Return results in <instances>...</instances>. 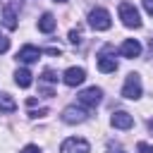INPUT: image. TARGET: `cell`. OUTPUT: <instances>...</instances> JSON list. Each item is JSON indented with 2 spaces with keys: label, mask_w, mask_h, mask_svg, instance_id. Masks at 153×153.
Returning a JSON list of instances; mask_svg holds the SVG:
<instances>
[{
  "label": "cell",
  "mask_w": 153,
  "mask_h": 153,
  "mask_svg": "<svg viewBox=\"0 0 153 153\" xmlns=\"http://www.w3.org/2000/svg\"><path fill=\"white\" fill-rule=\"evenodd\" d=\"M98 69L105 72V74H110V72L117 69V60L112 55V48H103V53L98 55Z\"/></svg>",
  "instance_id": "52a82bcc"
},
{
  "label": "cell",
  "mask_w": 153,
  "mask_h": 153,
  "mask_svg": "<svg viewBox=\"0 0 153 153\" xmlns=\"http://www.w3.org/2000/svg\"><path fill=\"white\" fill-rule=\"evenodd\" d=\"M141 2H143V10H146V12L153 17V0H141Z\"/></svg>",
  "instance_id": "44dd1931"
},
{
  "label": "cell",
  "mask_w": 153,
  "mask_h": 153,
  "mask_svg": "<svg viewBox=\"0 0 153 153\" xmlns=\"http://www.w3.org/2000/svg\"><path fill=\"white\" fill-rule=\"evenodd\" d=\"M38 57H41V50H38L36 45H24V48H19V53H17V60H19V62H26V65L36 62Z\"/></svg>",
  "instance_id": "8fae6325"
},
{
  "label": "cell",
  "mask_w": 153,
  "mask_h": 153,
  "mask_svg": "<svg viewBox=\"0 0 153 153\" xmlns=\"http://www.w3.org/2000/svg\"><path fill=\"white\" fill-rule=\"evenodd\" d=\"M110 153H124V151H122V148H115V151H110Z\"/></svg>",
  "instance_id": "cb8c5ba5"
},
{
  "label": "cell",
  "mask_w": 153,
  "mask_h": 153,
  "mask_svg": "<svg viewBox=\"0 0 153 153\" xmlns=\"http://www.w3.org/2000/svg\"><path fill=\"white\" fill-rule=\"evenodd\" d=\"M69 43H74V45L81 43V29H72L69 31Z\"/></svg>",
  "instance_id": "2e32d148"
},
{
  "label": "cell",
  "mask_w": 153,
  "mask_h": 153,
  "mask_svg": "<svg viewBox=\"0 0 153 153\" xmlns=\"http://www.w3.org/2000/svg\"><path fill=\"white\" fill-rule=\"evenodd\" d=\"M136 151H139V153H153V146L146 143V141H139V143H136Z\"/></svg>",
  "instance_id": "ac0fdd59"
},
{
  "label": "cell",
  "mask_w": 153,
  "mask_h": 153,
  "mask_svg": "<svg viewBox=\"0 0 153 153\" xmlns=\"http://www.w3.org/2000/svg\"><path fill=\"white\" fill-rule=\"evenodd\" d=\"M55 26H57V22H55V17H53L50 12L41 14V19H38V31H43V33H53Z\"/></svg>",
  "instance_id": "7c38bea8"
},
{
  "label": "cell",
  "mask_w": 153,
  "mask_h": 153,
  "mask_svg": "<svg viewBox=\"0 0 153 153\" xmlns=\"http://www.w3.org/2000/svg\"><path fill=\"white\" fill-rule=\"evenodd\" d=\"M120 19H122V24L129 26V29H139V26H141L139 10H136L131 2H120Z\"/></svg>",
  "instance_id": "6da1fadb"
},
{
  "label": "cell",
  "mask_w": 153,
  "mask_h": 153,
  "mask_svg": "<svg viewBox=\"0 0 153 153\" xmlns=\"http://www.w3.org/2000/svg\"><path fill=\"white\" fill-rule=\"evenodd\" d=\"M148 131L153 134V120H148Z\"/></svg>",
  "instance_id": "603a6c76"
},
{
  "label": "cell",
  "mask_w": 153,
  "mask_h": 153,
  "mask_svg": "<svg viewBox=\"0 0 153 153\" xmlns=\"http://www.w3.org/2000/svg\"><path fill=\"white\" fill-rule=\"evenodd\" d=\"M17 110V103L10 93H0V112H14Z\"/></svg>",
  "instance_id": "9a60e30c"
},
{
  "label": "cell",
  "mask_w": 153,
  "mask_h": 153,
  "mask_svg": "<svg viewBox=\"0 0 153 153\" xmlns=\"http://www.w3.org/2000/svg\"><path fill=\"white\" fill-rule=\"evenodd\" d=\"M31 72L26 69V67H19L17 72H14V81H17V86H22V88H29L31 86Z\"/></svg>",
  "instance_id": "4fadbf2b"
},
{
  "label": "cell",
  "mask_w": 153,
  "mask_h": 153,
  "mask_svg": "<svg viewBox=\"0 0 153 153\" xmlns=\"http://www.w3.org/2000/svg\"><path fill=\"white\" fill-rule=\"evenodd\" d=\"M120 55L122 57H139L141 55V43L136 38H127L122 45H120Z\"/></svg>",
  "instance_id": "30bf717a"
},
{
  "label": "cell",
  "mask_w": 153,
  "mask_h": 153,
  "mask_svg": "<svg viewBox=\"0 0 153 153\" xmlns=\"http://www.w3.org/2000/svg\"><path fill=\"white\" fill-rule=\"evenodd\" d=\"M100 100H103V91L98 86H88V88H84L79 93V103L86 105V108H96Z\"/></svg>",
  "instance_id": "5b68a950"
},
{
  "label": "cell",
  "mask_w": 153,
  "mask_h": 153,
  "mask_svg": "<svg viewBox=\"0 0 153 153\" xmlns=\"http://www.w3.org/2000/svg\"><path fill=\"white\" fill-rule=\"evenodd\" d=\"M110 124H112L115 129H131V127H134V117H131L129 112H124V110H117V112H112Z\"/></svg>",
  "instance_id": "9c48e42d"
},
{
  "label": "cell",
  "mask_w": 153,
  "mask_h": 153,
  "mask_svg": "<svg viewBox=\"0 0 153 153\" xmlns=\"http://www.w3.org/2000/svg\"><path fill=\"white\" fill-rule=\"evenodd\" d=\"M7 48H10V38H7V36H2V33H0V55H2V53H5V50H7Z\"/></svg>",
  "instance_id": "d6986e66"
},
{
  "label": "cell",
  "mask_w": 153,
  "mask_h": 153,
  "mask_svg": "<svg viewBox=\"0 0 153 153\" xmlns=\"http://www.w3.org/2000/svg\"><path fill=\"white\" fill-rule=\"evenodd\" d=\"M31 117H43V115H48V110L45 108H41V110H33V112H29Z\"/></svg>",
  "instance_id": "7402d4cb"
},
{
  "label": "cell",
  "mask_w": 153,
  "mask_h": 153,
  "mask_svg": "<svg viewBox=\"0 0 153 153\" xmlns=\"http://www.w3.org/2000/svg\"><path fill=\"white\" fill-rule=\"evenodd\" d=\"M88 151H91L88 141L86 139H76V136L65 139L62 146H60V153H88Z\"/></svg>",
  "instance_id": "277c9868"
},
{
  "label": "cell",
  "mask_w": 153,
  "mask_h": 153,
  "mask_svg": "<svg viewBox=\"0 0 153 153\" xmlns=\"http://www.w3.org/2000/svg\"><path fill=\"white\" fill-rule=\"evenodd\" d=\"M41 79H43V81H48V84H53V81H57V74H55L53 69H43Z\"/></svg>",
  "instance_id": "e0dca14e"
},
{
  "label": "cell",
  "mask_w": 153,
  "mask_h": 153,
  "mask_svg": "<svg viewBox=\"0 0 153 153\" xmlns=\"http://www.w3.org/2000/svg\"><path fill=\"white\" fill-rule=\"evenodd\" d=\"M86 117H88V112L76 105H67L62 110V122H67V124H81V122H86Z\"/></svg>",
  "instance_id": "8992f818"
},
{
  "label": "cell",
  "mask_w": 153,
  "mask_h": 153,
  "mask_svg": "<svg viewBox=\"0 0 153 153\" xmlns=\"http://www.w3.org/2000/svg\"><path fill=\"white\" fill-rule=\"evenodd\" d=\"M122 96H124L127 100H136V98H141V76H139L136 72L127 74L124 86H122Z\"/></svg>",
  "instance_id": "3957f363"
},
{
  "label": "cell",
  "mask_w": 153,
  "mask_h": 153,
  "mask_svg": "<svg viewBox=\"0 0 153 153\" xmlns=\"http://www.w3.org/2000/svg\"><path fill=\"white\" fill-rule=\"evenodd\" d=\"M88 24H91V29H96V31H108V29H110V24H112L110 12H108V10H103V7L91 10V12H88Z\"/></svg>",
  "instance_id": "7a4b0ae2"
},
{
  "label": "cell",
  "mask_w": 153,
  "mask_h": 153,
  "mask_svg": "<svg viewBox=\"0 0 153 153\" xmlns=\"http://www.w3.org/2000/svg\"><path fill=\"white\" fill-rule=\"evenodd\" d=\"M19 153H41V148H38V146H33V143H29V146H24Z\"/></svg>",
  "instance_id": "ffe728a7"
},
{
  "label": "cell",
  "mask_w": 153,
  "mask_h": 153,
  "mask_svg": "<svg viewBox=\"0 0 153 153\" xmlns=\"http://www.w3.org/2000/svg\"><path fill=\"white\" fill-rule=\"evenodd\" d=\"M84 79H86L84 67H69V69H65V74H62V81H65L67 86H79V84H84Z\"/></svg>",
  "instance_id": "ba28073f"
},
{
  "label": "cell",
  "mask_w": 153,
  "mask_h": 153,
  "mask_svg": "<svg viewBox=\"0 0 153 153\" xmlns=\"http://www.w3.org/2000/svg\"><path fill=\"white\" fill-rule=\"evenodd\" d=\"M2 24H5L10 31L17 29V12H14V7L5 5V10H2Z\"/></svg>",
  "instance_id": "5bb4252c"
},
{
  "label": "cell",
  "mask_w": 153,
  "mask_h": 153,
  "mask_svg": "<svg viewBox=\"0 0 153 153\" xmlns=\"http://www.w3.org/2000/svg\"><path fill=\"white\" fill-rule=\"evenodd\" d=\"M55 2H67V0H55Z\"/></svg>",
  "instance_id": "d4e9b609"
}]
</instances>
